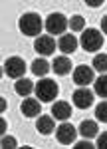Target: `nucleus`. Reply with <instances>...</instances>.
I'll list each match as a JSON object with an SVG mask.
<instances>
[{
	"label": "nucleus",
	"mask_w": 107,
	"mask_h": 149,
	"mask_svg": "<svg viewBox=\"0 0 107 149\" xmlns=\"http://www.w3.org/2000/svg\"><path fill=\"white\" fill-rule=\"evenodd\" d=\"M18 28H20V32L24 36H36L38 38L40 32H42V28H44V22H42V18L36 12H28V14L20 16Z\"/></svg>",
	"instance_id": "obj_1"
},
{
	"label": "nucleus",
	"mask_w": 107,
	"mask_h": 149,
	"mask_svg": "<svg viewBox=\"0 0 107 149\" xmlns=\"http://www.w3.org/2000/svg\"><path fill=\"white\" fill-rule=\"evenodd\" d=\"M34 92H36V95H38L40 102L46 103V102H54V100L58 97L59 90H58V84H56L54 80H50V78H42V80L36 84Z\"/></svg>",
	"instance_id": "obj_2"
},
{
	"label": "nucleus",
	"mask_w": 107,
	"mask_h": 149,
	"mask_svg": "<svg viewBox=\"0 0 107 149\" xmlns=\"http://www.w3.org/2000/svg\"><path fill=\"white\" fill-rule=\"evenodd\" d=\"M79 44H81V48L85 52H97L103 46V34L99 30H95V28H87V30H83Z\"/></svg>",
	"instance_id": "obj_3"
},
{
	"label": "nucleus",
	"mask_w": 107,
	"mask_h": 149,
	"mask_svg": "<svg viewBox=\"0 0 107 149\" xmlns=\"http://www.w3.org/2000/svg\"><path fill=\"white\" fill-rule=\"evenodd\" d=\"M68 18L61 14V12H54V14H50L46 18V30L50 32V34H61L64 36V32H66V28H68Z\"/></svg>",
	"instance_id": "obj_4"
},
{
	"label": "nucleus",
	"mask_w": 107,
	"mask_h": 149,
	"mask_svg": "<svg viewBox=\"0 0 107 149\" xmlns=\"http://www.w3.org/2000/svg\"><path fill=\"white\" fill-rule=\"evenodd\" d=\"M4 72L12 80H20V76L26 74V62L20 56H12L4 62Z\"/></svg>",
	"instance_id": "obj_5"
},
{
	"label": "nucleus",
	"mask_w": 107,
	"mask_h": 149,
	"mask_svg": "<svg viewBox=\"0 0 107 149\" xmlns=\"http://www.w3.org/2000/svg\"><path fill=\"white\" fill-rule=\"evenodd\" d=\"M56 42H54V38L52 36H38L34 42V50L40 54V56H52L54 52H56Z\"/></svg>",
	"instance_id": "obj_6"
},
{
	"label": "nucleus",
	"mask_w": 107,
	"mask_h": 149,
	"mask_svg": "<svg viewBox=\"0 0 107 149\" xmlns=\"http://www.w3.org/2000/svg\"><path fill=\"white\" fill-rule=\"evenodd\" d=\"M56 139L61 145H71L73 139H75V127L71 125V123H61L56 129Z\"/></svg>",
	"instance_id": "obj_7"
},
{
	"label": "nucleus",
	"mask_w": 107,
	"mask_h": 149,
	"mask_svg": "<svg viewBox=\"0 0 107 149\" xmlns=\"http://www.w3.org/2000/svg\"><path fill=\"white\" fill-rule=\"evenodd\" d=\"M93 80V70L89 68V66H77V68L73 70V81H75V86H89Z\"/></svg>",
	"instance_id": "obj_8"
},
{
	"label": "nucleus",
	"mask_w": 107,
	"mask_h": 149,
	"mask_svg": "<svg viewBox=\"0 0 107 149\" xmlns=\"http://www.w3.org/2000/svg\"><path fill=\"white\" fill-rule=\"evenodd\" d=\"M73 103H75V107H79V109H87V107H91L93 105V93L89 92V90H75L73 92Z\"/></svg>",
	"instance_id": "obj_9"
},
{
	"label": "nucleus",
	"mask_w": 107,
	"mask_h": 149,
	"mask_svg": "<svg viewBox=\"0 0 107 149\" xmlns=\"http://www.w3.org/2000/svg\"><path fill=\"white\" fill-rule=\"evenodd\" d=\"M20 109H22V113L26 117H40V111H42V107H40V100H30V97H26L20 105Z\"/></svg>",
	"instance_id": "obj_10"
},
{
	"label": "nucleus",
	"mask_w": 107,
	"mask_h": 149,
	"mask_svg": "<svg viewBox=\"0 0 107 149\" xmlns=\"http://www.w3.org/2000/svg\"><path fill=\"white\" fill-rule=\"evenodd\" d=\"M52 115L56 117V119H61V121H66V119H70L71 115V107L68 102H56L52 105Z\"/></svg>",
	"instance_id": "obj_11"
},
{
	"label": "nucleus",
	"mask_w": 107,
	"mask_h": 149,
	"mask_svg": "<svg viewBox=\"0 0 107 149\" xmlns=\"http://www.w3.org/2000/svg\"><path fill=\"white\" fill-rule=\"evenodd\" d=\"M52 70H54V74H58V76H66V74L71 72V60L66 58V56L56 58L54 64H52Z\"/></svg>",
	"instance_id": "obj_12"
},
{
	"label": "nucleus",
	"mask_w": 107,
	"mask_h": 149,
	"mask_svg": "<svg viewBox=\"0 0 107 149\" xmlns=\"http://www.w3.org/2000/svg\"><path fill=\"white\" fill-rule=\"evenodd\" d=\"M77 131H79V135L91 139L99 133V125H97L95 121H91V119H83L81 123H79V129H77Z\"/></svg>",
	"instance_id": "obj_13"
},
{
	"label": "nucleus",
	"mask_w": 107,
	"mask_h": 149,
	"mask_svg": "<svg viewBox=\"0 0 107 149\" xmlns=\"http://www.w3.org/2000/svg\"><path fill=\"white\" fill-rule=\"evenodd\" d=\"M77 38L73 34H64L59 38V50L64 52V54H71V52H75V48H77Z\"/></svg>",
	"instance_id": "obj_14"
},
{
	"label": "nucleus",
	"mask_w": 107,
	"mask_h": 149,
	"mask_svg": "<svg viewBox=\"0 0 107 149\" xmlns=\"http://www.w3.org/2000/svg\"><path fill=\"white\" fill-rule=\"evenodd\" d=\"M36 129H38L42 135L52 133V131H54V117H50V115H40L38 121H36Z\"/></svg>",
	"instance_id": "obj_15"
},
{
	"label": "nucleus",
	"mask_w": 107,
	"mask_h": 149,
	"mask_svg": "<svg viewBox=\"0 0 107 149\" xmlns=\"http://www.w3.org/2000/svg\"><path fill=\"white\" fill-rule=\"evenodd\" d=\"M30 70H32V74H34V76L44 78L48 72H50V64H48V60H44V58H38V60H34V62H32Z\"/></svg>",
	"instance_id": "obj_16"
},
{
	"label": "nucleus",
	"mask_w": 107,
	"mask_h": 149,
	"mask_svg": "<svg viewBox=\"0 0 107 149\" xmlns=\"http://www.w3.org/2000/svg\"><path fill=\"white\" fill-rule=\"evenodd\" d=\"M34 88H36V86H34L30 80H28V78H20V80L16 81V86H14L16 93H20V95H24V97H26V95H30Z\"/></svg>",
	"instance_id": "obj_17"
},
{
	"label": "nucleus",
	"mask_w": 107,
	"mask_h": 149,
	"mask_svg": "<svg viewBox=\"0 0 107 149\" xmlns=\"http://www.w3.org/2000/svg\"><path fill=\"white\" fill-rule=\"evenodd\" d=\"M68 28H71L73 32H81L83 28H85V20H83V16H71L70 18V24H68Z\"/></svg>",
	"instance_id": "obj_18"
},
{
	"label": "nucleus",
	"mask_w": 107,
	"mask_h": 149,
	"mask_svg": "<svg viewBox=\"0 0 107 149\" xmlns=\"http://www.w3.org/2000/svg\"><path fill=\"white\" fill-rule=\"evenodd\" d=\"M95 92L101 97H107V76H99L95 80Z\"/></svg>",
	"instance_id": "obj_19"
},
{
	"label": "nucleus",
	"mask_w": 107,
	"mask_h": 149,
	"mask_svg": "<svg viewBox=\"0 0 107 149\" xmlns=\"http://www.w3.org/2000/svg\"><path fill=\"white\" fill-rule=\"evenodd\" d=\"M93 70H97V72H107V54H97L95 56Z\"/></svg>",
	"instance_id": "obj_20"
},
{
	"label": "nucleus",
	"mask_w": 107,
	"mask_h": 149,
	"mask_svg": "<svg viewBox=\"0 0 107 149\" xmlns=\"http://www.w3.org/2000/svg\"><path fill=\"white\" fill-rule=\"evenodd\" d=\"M95 117H97L99 121L107 123V102H101L97 107H95Z\"/></svg>",
	"instance_id": "obj_21"
},
{
	"label": "nucleus",
	"mask_w": 107,
	"mask_h": 149,
	"mask_svg": "<svg viewBox=\"0 0 107 149\" xmlns=\"http://www.w3.org/2000/svg\"><path fill=\"white\" fill-rule=\"evenodd\" d=\"M16 145H18V141H16V137H12V135H2V147H4V149L16 147Z\"/></svg>",
	"instance_id": "obj_22"
},
{
	"label": "nucleus",
	"mask_w": 107,
	"mask_h": 149,
	"mask_svg": "<svg viewBox=\"0 0 107 149\" xmlns=\"http://www.w3.org/2000/svg\"><path fill=\"white\" fill-rule=\"evenodd\" d=\"M97 147H99V149H107V131L99 133V139H97Z\"/></svg>",
	"instance_id": "obj_23"
},
{
	"label": "nucleus",
	"mask_w": 107,
	"mask_h": 149,
	"mask_svg": "<svg viewBox=\"0 0 107 149\" xmlns=\"http://www.w3.org/2000/svg\"><path fill=\"white\" fill-rule=\"evenodd\" d=\"M77 149H91V143L89 141H81V143H75Z\"/></svg>",
	"instance_id": "obj_24"
},
{
	"label": "nucleus",
	"mask_w": 107,
	"mask_h": 149,
	"mask_svg": "<svg viewBox=\"0 0 107 149\" xmlns=\"http://www.w3.org/2000/svg\"><path fill=\"white\" fill-rule=\"evenodd\" d=\"M101 30H103V34H107V16L101 18Z\"/></svg>",
	"instance_id": "obj_25"
},
{
	"label": "nucleus",
	"mask_w": 107,
	"mask_h": 149,
	"mask_svg": "<svg viewBox=\"0 0 107 149\" xmlns=\"http://www.w3.org/2000/svg\"><path fill=\"white\" fill-rule=\"evenodd\" d=\"M4 131H6V121L0 119V135H4Z\"/></svg>",
	"instance_id": "obj_26"
},
{
	"label": "nucleus",
	"mask_w": 107,
	"mask_h": 149,
	"mask_svg": "<svg viewBox=\"0 0 107 149\" xmlns=\"http://www.w3.org/2000/svg\"><path fill=\"white\" fill-rule=\"evenodd\" d=\"M4 109H6V100L0 97V111H4Z\"/></svg>",
	"instance_id": "obj_27"
}]
</instances>
